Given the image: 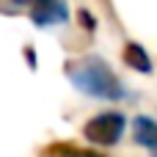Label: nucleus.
<instances>
[{"label": "nucleus", "instance_id": "nucleus-1", "mask_svg": "<svg viewBox=\"0 0 157 157\" xmlns=\"http://www.w3.org/2000/svg\"><path fill=\"white\" fill-rule=\"evenodd\" d=\"M66 77L77 91H83L86 97H94V99L119 102V99L127 97L124 83L108 66V61L99 58V55H83V58L69 61L66 63Z\"/></svg>", "mask_w": 157, "mask_h": 157}, {"label": "nucleus", "instance_id": "nucleus-2", "mask_svg": "<svg viewBox=\"0 0 157 157\" xmlns=\"http://www.w3.org/2000/svg\"><path fill=\"white\" fill-rule=\"evenodd\" d=\"M124 127H127V119L121 110H108V113H99V116H91L86 124H83V135L88 144H97V146H116L124 135Z\"/></svg>", "mask_w": 157, "mask_h": 157}, {"label": "nucleus", "instance_id": "nucleus-3", "mask_svg": "<svg viewBox=\"0 0 157 157\" xmlns=\"http://www.w3.org/2000/svg\"><path fill=\"white\" fill-rule=\"evenodd\" d=\"M30 19L39 28H50V25H63L69 19V8L66 3H36L30 8Z\"/></svg>", "mask_w": 157, "mask_h": 157}, {"label": "nucleus", "instance_id": "nucleus-4", "mask_svg": "<svg viewBox=\"0 0 157 157\" xmlns=\"http://www.w3.org/2000/svg\"><path fill=\"white\" fill-rule=\"evenodd\" d=\"M132 141L138 146H144L146 152L157 157V121L149 116H135L132 119Z\"/></svg>", "mask_w": 157, "mask_h": 157}, {"label": "nucleus", "instance_id": "nucleus-5", "mask_svg": "<svg viewBox=\"0 0 157 157\" xmlns=\"http://www.w3.org/2000/svg\"><path fill=\"white\" fill-rule=\"evenodd\" d=\"M121 58H124V63H127L132 72H144V75H152V72H155L149 52H146V50H144L138 41H127V44H124Z\"/></svg>", "mask_w": 157, "mask_h": 157}, {"label": "nucleus", "instance_id": "nucleus-6", "mask_svg": "<svg viewBox=\"0 0 157 157\" xmlns=\"http://www.w3.org/2000/svg\"><path fill=\"white\" fill-rule=\"evenodd\" d=\"M39 157H105L99 152H91V149H80L75 144H66V141H58V144H50L41 149Z\"/></svg>", "mask_w": 157, "mask_h": 157}, {"label": "nucleus", "instance_id": "nucleus-7", "mask_svg": "<svg viewBox=\"0 0 157 157\" xmlns=\"http://www.w3.org/2000/svg\"><path fill=\"white\" fill-rule=\"evenodd\" d=\"M77 17L83 19V28H86V30H94V28H97V22H94V17H91V14L86 11V8H80V11H77Z\"/></svg>", "mask_w": 157, "mask_h": 157}]
</instances>
